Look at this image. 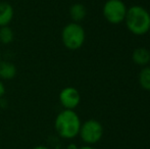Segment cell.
<instances>
[{"label": "cell", "mask_w": 150, "mask_h": 149, "mask_svg": "<svg viewBox=\"0 0 150 149\" xmlns=\"http://www.w3.org/2000/svg\"><path fill=\"white\" fill-rule=\"evenodd\" d=\"M82 121L79 114L73 109H63L54 119V130L62 139L71 140L79 136Z\"/></svg>", "instance_id": "6da1fadb"}, {"label": "cell", "mask_w": 150, "mask_h": 149, "mask_svg": "<svg viewBox=\"0 0 150 149\" xmlns=\"http://www.w3.org/2000/svg\"><path fill=\"white\" fill-rule=\"evenodd\" d=\"M124 22L127 29L136 36H143L150 31V13L141 5L129 7Z\"/></svg>", "instance_id": "7a4b0ae2"}, {"label": "cell", "mask_w": 150, "mask_h": 149, "mask_svg": "<svg viewBox=\"0 0 150 149\" xmlns=\"http://www.w3.org/2000/svg\"><path fill=\"white\" fill-rule=\"evenodd\" d=\"M85 30L79 23H69L61 31V42L63 46L71 51L80 49L85 43Z\"/></svg>", "instance_id": "3957f363"}, {"label": "cell", "mask_w": 150, "mask_h": 149, "mask_svg": "<svg viewBox=\"0 0 150 149\" xmlns=\"http://www.w3.org/2000/svg\"><path fill=\"white\" fill-rule=\"evenodd\" d=\"M103 133H104V129L102 124L97 119H91L82 123L79 136L85 144L93 145L98 143L102 139Z\"/></svg>", "instance_id": "277c9868"}, {"label": "cell", "mask_w": 150, "mask_h": 149, "mask_svg": "<svg viewBox=\"0 0 150 149\" xmlns=\"http://www.w3.org/2000/svg\"><path fill=\"white\" fill-rule=\"evenodd\" d=\"M128 7L122 0H107L102 8L104 18L112 25H119L125 20Z\"/></svg>", "instance_id": "5b68a950"}, {"label": "cell", "mask_w": 150, "mask_h": 149, "mask_svg": "<svg viewBox=\"0 0 150 149\" xmlns=\"http://www.w3.org/2000/svg\"><path fill=\"white\" fill-rule=\"evenodd\" d=\"M58 100L63 109L75 110L81 102V94L75 87H64L58 94Z\"/></svg>", "instance_id": "8992f818"}, {"label": "cell", "mask_w": 150, "mask_h": 149, "mask_svg": "<svg viewBox=\"0 0 150 149\" xmlns=\"http://www.w3.org/2000/svg\"><path fill=\"white\" fill-rule=\"evenodd\" d=\"M14 16V9L10 3L0 1V27L9 26Z\"/></svg>", "instance_id": "52a82bcc"}, {"label": "cell", "mask_w": 150, "mask_h": 149, "mask_svg": "<svg viewBox=\"0 0 150 149\" xmlns=\"http://www.w3.org/2000/svg\"><path fill=\"white\" fill-rule=\"evenodd\" d=\"M132 60L135 64L146 66L150 62V51L145 47H138L133 51Z\"/></svg>", "instance_id": "ba28073f"}, {"label": "cell", "mask_w": 150, "mask_h": 149, "mask_svg": "<svg viewBox=\"0 0 150 149\" xmlns=\"http://www.w3.org/2000/svg\"><path fill=\"white\" fill-rule=\"evenodd\" d=\"M16 66L13 62L8 60H1L0 61V79L2 81L12 80L16 76Z\"/></svg>", "instance_id": "9c48e42d"}, {"label": "cell", "mask_w": 150, "mask_h": 149, "mask_svg": "<svg viewBox=\"0 0 150 149\" xmlns=\"http://www.w3.org/2000/svg\"><path fill=\"white\" fill-rule=\"evenodd\" d=\"M69 16L75 23H81L87 16V8L82 3H75L69 7Z\"/></svg>", "instance_id": "30bf717a"}, {"label": "cell", "mask_w": 150, "mask_h": 149, "mask_svg": "<svg viewBox=\"0 0 150 149\" xmlns=\"http://www.w3.org/2000/svg\"><path fill=\"white\" fill-rule=\"evenodd\" d=\"M14 40V33L9 26L0 27V43L8 45Z\"/></svg>", "instance_id": "8fae6325"}, {"label": "cell", "mask_w": 150, "mask_h": 149, "mask_svg": "<svg viewBox=\"0 0 150 149\" xmlns=\"http://www.w3.org/2000/svg\"><path fill=\"white\" fill-rule=\"evenodd\" d=\"M139 84L141 88L150 91V66H144L139 74Z\"/></svg>", "instance_id": "7c38bea8"}, {"label": "cell", "mask_w": 150, "mask_h": 149, "mask_svg": "<svg viewBox=\"0 0 150 149\" xmlns=\"http://www.w3.org/2000/svg\"><path fill=\"white\" fill-rule=\"evenodd\" d=\"M5 91H6V88H5V85H4L3 81L0 79V98H2L5 94Z\"/></svg>", "instance_id": "4fadbf2b"}, {"label": "cell", "mask_w": 150, "mask_h": 149, "mask_svg": "<svg viewBox=\"0 0 150 149\" xmlns=\"http://www.w3.org/2000/svg\"><path fill=\"white\" fill-rule=\"evenodd\" d=\"M67 149H79V146L75 143H69V145L67 146Z\"/></svg>", "instance_id": "5bb4252c"}, {"label": "cell", "mask_w": 150, "mask_h": 149, "mask_svg": "<svg viewBox=\"0 0 150 149\" xmlns=\"http://www.w3.org/2000/svg\"><path fill=\"white\" fill-rule=\"evenodd\" d=\"M31 149H51V148L45 145H37V146H34V147Z\"/></svg>", "instance_id": "9a60e30c"}, {"label": "cell", "mask_w": 150, "mask_h": 149, "mask_svg": "<svg viewBox=\"0 0 150 149\" xmlns=\"http://www.w3.org/2000/svg\"><path fill=\"white\" fill-rule=\"evenodd\" d=\"M79 149H95L93 147L92 145H88V144H86V145H83L81 146V147H79Z\"/></svg>", "instance_id": "2e32d148"}, {"label": "cell", "mask_w": 150, "mask_h": 149, "mask_svg": "<svg viewBox=\"0 0 150 149\" xmlns=\"http://www.w3.org/2000/svg\"><path fill=\"white\" fill-rule=\"evenodd\" d=\"M2 60V54H1V51H0V61Z\"/></svg>", "instance_id": "e0dca14e"}, {"label": "cell", "mask_w": 150, "mask_h": 149, "mask_svg": "<svg viewBox=\"0 0 150 149\" xmlns=\"http://www.w3.org/2000/svg\"><path fill=\"white\" fill-rule=\"evenodd\" d=\"M149 32H150V31H149Z\"/></svg>", "instance_id": "ac0fdd59"}]
</instances>
